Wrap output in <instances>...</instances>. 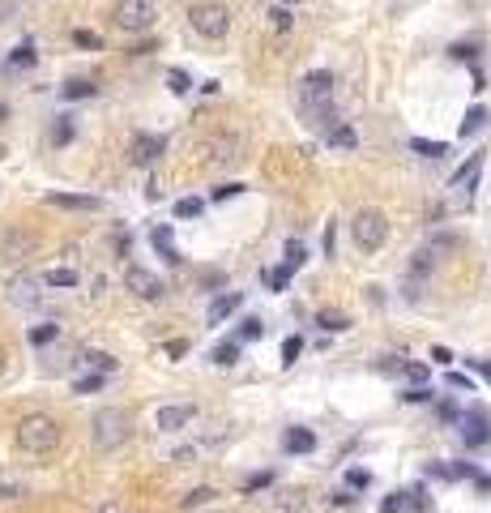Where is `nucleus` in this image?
<instances>
[{"label": "nucleus", "mask_w": 491, "mask_h": 513, "mask_svg": "<svg viewBox=\"0 0 491 513\" xmlns=\"http://www.w3.org/2000/svg\"><path fill=\"white\" fill-rule=\"evenodd\" d=\"M282 5H291V0H282Z\"/></svg>", "instance_id": "obj_51"}, {"label": "nucleus", "mask_w": 491, "mask_h": 513, "mask_svg": "<svg viewBox=\"0 0 491 513\" xmlns=\"http://www.w3.org/2000/svg\"><path fill=\"white\" fill-rule=\"evenodd\" d=\"M316 325H320V330H334V334L351 330V321H346L342 313H320V317H316Z\"/></svg>", "instance_id": "obj_29"}, {"label": "nucleus", "mask_w": 491, "mask_h": 513, "mask_svg": "<svg viewBox=\"0 0 491 513\" xmlns=\"http://www.w3.org/2000/svg\"><path fill=\"white\" fill-rule=\"evenodd\" d=\"M9 65H18V69H30V65H34V47H30V43H22V47L13 51V56H9Z\"/></svg>", "instance_id": "obj_34"}, {"label": "nucleus", "mask_w": 491, "mask_h": 513, "mask_svg": "<svg viewBox=\"0 0 491 513\" xmlns=\"http://www.w3.org/2000/svg\"><path fill=\"white\" fill-rule=\"evenodd\" d=\"M214 364H218V368L240 364V342H218V346H214Z\"/></svg>", "instance_id": "obj_19"}, {"label": "nucleus", "mask_w": 491, "mask_h": 513, "mask_svg": "<svg viewBox=\"0 0 491 513\" xmlns=\"http://www.w3.org/2000/svg\"><path fill=\"white\" fill-rule=\"evenodd\" d=\"M483 124H487V108H470V112H466V120H461V137L483 133Z\"/></svg>", "instance_id": "obj_21"}, {"label": "nucleus", "mask_w": 491, "mask_h": 513, "mask_svg": "<svg viewBox=\"0 0 491 513\" xmlns=\"http://www.w3.org/2000/svg\"><path fill=\"white\" fill-rule=\"evenodd\" d=\"M244 184H223V188H214V201H227V197H240Z\"/></svg>", "instance_id": "obj_43"}, {"label": "nucleus", "mask_w": 491, "mask_h": 513, "mask_svg": "<svg viewBox=\"0 0 491 513\" xmlns=\"http://www.w3.org/2000/svg\"><path fill=\"white\" fill-rule=\"evenodd\" d=\"M431 359H436V364H453V355H449V346H431Z\"/></svg>", "instance_id": "obj_48"}, {"label": "nucleus", "mask_w": 491, "mask_h": 513, "mask_svg": "<svg viewBox=\"0 0 491 513\" xmlns=\"http://www.w3.org/2000/svg\"><path fill=\"white\" fill-rule=\"evenodd\" d=\"M81 359H86V364H90V368H98V377H103V372H116V359H112V355H107V351H86Z\"/></svg>", "instance_id": "obj_23"}, {"label": "nucleus", "mask_w": 491, "mask_h": 513, "mask_svg": "<svg viewBox=\"0 0 491 513\" xmlns=\"http://www.w3.org/2000/svg\"><path fill=\"white\" fill-rule=\"evenodd\" d=\"M124 287L133 291V295H141V299H162V278L158 274H150V270H141V266H129L124 270Z\"/></svg>", "instance_id": "obj_10"}, {"label": "nucleus", "mask_w": 491, "mask_h": 513, "mask_svg": "<svg viewBox=\"0 0 491 513\" xmlns=\"http://www.w3.org/2000/svg\"><path fill=\"white\" fill-rule=\"evenodd\" d=\"M162 150H167V141H162V137H154V133H137V137H133V163H137V167H150Z\"/></svg>", "instance_id": "obj_12"}, {"label": "nucleus", "mask_w": 491, "mask_h": 513, "mask_svg": "<svg viewBox=\"0 0 491 513\" xmlns=\"http://www.w3.org/2000/svg\"><path fill=\"white\" fill-rule=\"evenodd\" d=\"M47 201L51 205H60V210H103V201L98 197H90V193H47Z\"/></svg>", "instance_id": "obj_13"}, {"label": "nucleus", "mask_w": 491, "mask_h": 513, "mask_svg": "<svg viewBox=\"0 0 491 513\" xmlns=\"http://www.w3.org/2000/svg\"><path fill=\"white\" fill-rule=\"evenodd\" d=\"M351 235H355V244H359L363 252H376L380 244L389 240V219H385V210L363 205V210L355 214V223H351Z\"/></svg>", "instance_id": "obj_4"}, {"label": "nucleus", "mask_w": 491, "mask_h": 513, "mask_svg": "<svg viewBox=\"0 0 491 513\" xmlns=\"http://www.w3.org/2000/svg\"><path fill=\"white\" fill-rule=\"evenodd\" d=\"M192 415H197V410H192L188 402H167V406L154 410V428H158V432H184V428L192 424Z\"/></svg>", "instance_id": "obj_9"}, {"label": "nucleus", "mask_w": 491, "mask_h": 513, "mask_svg": "<svg viewBox=\"0 0 491 513\" xmlns=\"http://www.w3.org/2000/svg\"><path fill=\"white\" fill-rule=\"evenodd\" d=\"M445 381H449L453 389H466V394H474V385H470V377H461V372H449Z\"/></svg>", "instance_id": "obj_45"}, {"label": "nucleus", "mask_w": 491, "mask_h": 513, "mask_svg": "<svg viewBox=\"0 0 491 513\" xmlns=\"http://www.w3.org/2000/svg\"><path fill=\"white\" fill-rule=\"evenodd\" d=\"M43 287H77V270H47Z\"/></svg>", "instance_id": "obj_25"}, {"label": "nucleus", "mask_w": 491, "mask_h": 513, "mask_svg": "<svg viewBox=\"0 0 491 513\" xmlns=\"http://www.w3.org/2000/svg\"><path fill=\"white\" fill-rule=\"evenodd\" d=\"M436 415H440V424H457V406L453 402H440V406H436Z\"/></svg>", "instance_id": "obj_42"}, {"label": "nucleus", "mask_w": 491, "mask_h": 513, "mask_svg": "<svg viewBox=\"0 0 491 513\" xmlns=\"http://www.w3.org/2000/svg\"><path fill=\"white\" fill-rule=\"evenodd\" d=\"M402 398H406V402H431V389H427V385H410Z\"/></svg>", "instance_id": "obj_41"}, {"label": "nucleus", "mask_w": 491, "mask_h": 513, "mask_svg": "<svg viewBox=\"0 0 491 513\" xmlns=\"http://www.w3.org/2000/svg\"><path fill=\"white\" fill-rule=\"evenodd\" d=\"M73 43H77V47H103V39H98L94 30H73Z\"/></svg>", "instance_id": "obj_39"}, {"label": "nucleus", "mask_w": 491, "mask_h": 513, "mask_svg": "<svg viewBox=\"0 0 491 513\" xmlns=\"http://www.w3.org/2000/svg\"><path fill=\"white\" fill-rule=\"evenodd\" d=\"M265 334V321L261 317H244L240 321V342H252V338H261Z\"/></svg>", "instance_id": "obj_27"}, {"label": "nucleus", "mask_w": 491, "mask_h": 513, "mask_svg": "<svg viewBox=\"0 0 491 513\" xmlns=\"http://www.w3.org/2000/svg\"><path fill=\"white\" fill-rule=\"evenodd\" d=\"M188 26L201 34V39H223L231 30V9L218 5V0H205V5H192L188 9Z\"/></svg>", "instance_id": "obj_5"}, {"label": "nucleus", "mask_w": 491, "mask_h": 513, "mask_svg": "<svg viewBox=\"0 0 491 513\" xmlns=\"http://www.w3.org/2000/svg\"><path fill=\"white\" fill-rule=\"evenodd\" d=\"M90 94H94L90 82H69V86H65V98H90Z\"/></svg>", "instance_id": "obj_38"}, {"label": "nucleus", "mask_w": 491, "mask_h": 513, "mask_svg": "<svg viewBox=\"0 0 491 513\" xmlns=\"http://www.w3.org/2000/svg\"><path fill=\"white\" fill-rule=\"evenodd\" d=\"M282 445H287V453H312V449H316V436H312L308 428H291V432L282 436Z\"/></svg>", "instance_id": "obj_16"}, {"label": "nucleus", "mask_w": 491, "mask_h": 513, "mask_svg": "<svg viewBox=\"0 0 491 513\" xmlns=\"http://www.w3.org/2000/svg\"><path fill=\"white\" fill-rule=\"evenodd\" d=\"M303 261H308V252H303V244H299V240H291V244H287V261H282V270H291V274H295V270H299Z\"/></svg>", "instance_id": "obj_26"}, {"label": "nucleus", "mask_w": 491, "mask_h": 513, "mask_svg": "<svg viewBox=\"0 0 491 513\" xmlns=\"http://www.w3.org/2000/svg\"><path fill=\"white\" fill-rule=\"evenodd\" d=\"M214 496H218L214 488H192V492H184V500H180V509H188V513H192V509H201V505H209Z\"/></svg>", "instance_id": "obj_22"}, {"label": "nucleus", "mask_w": 491, "mask_h": 513, "mask_svg": "<svg viewBox=\"0 0 491 513\" xmlns=\"http://www.w3.org/2000/svg\"><path fill=\"white\" fill-rule=\"evenodd\" d=\"M265 483H274V475H269V471H261V475H252V479H248V492H256V488H265Z\"/></svg>", "instance_id": "obj_47"}, {"label": "nucleus", "mask_w": 491, "mask_h": 513, "mask_svg": "<svg viewBox=\"0 0 491 513\" xmlns=\"http://www.w3.org/2000/svg\"><path fill=\"white\" fill-rule=\"evenodd\" d=\"M56 334H60V325H56V321H43V325H34V330H30V342H34V346H47V342H56Z\"/></svg>", "instance_id": "obj_24"}, {"label": "nucleus", "mask_w": 491, "mask_h": 513, "mask_svg": "<svg viewBox=\"0 0 491 513\" xmlns=\"http://www.w3.org/2000/svg\"><path fill=\"white\" fill-rule=\"evenodd\" d=\"M51 141H56V145H69V141H73V120H69V116L56 120V129H51Z\"/></svg>", "instance_id": "obj_32"}, {"label": "nucleus", "mask_w": 491, "mask_h": 513, "mask_svg": "<svg viewBox=\"0 0 491 513\" xmlns=\"http://www.w3.org/2000/svg\"><path fill=\"white\" fill-rule=\"evenodd\" d=\"M150 240H154V248H158L162 256H167L171 266L180 261V252H176V240H171V227H154V235H150Z\"/></svg>", "instance_id": "obj_18"}, {"label": "nucleus", "mask_w": 491, "mask_h": 513, "mask_svg": "<svg viewBox=\"0 0 491 513\" xmlns=\"http://www.w3.org/2000/svg\"><path fill=\"white\" fill-rule=\"evenodd\" d=\"M287 283H291V270H274V274H269V287H274V291H287Z\"/></svg>", "instance_id": "obj_44"}, {"label": "nucleus", "mask_w": 491, "mask_h": 513, "mask_svg": "<svg viewBox=\"0 0 491 513\" xmlns=\"http://www.w3.org/2000/svg\"><path fill=\"white\" fill-rule=\"evenodd\" d=\"M90 441H94L98 453L120 449V445L129 441V415H124L120 406H103V410H94V420H90Z\"/></svg>", "instance_id": "obj_3"}, {"label": "nucleus", "mask_w": 491, "mask_h": 513, "mask_svg": "<svg viewBox=\"0 0 491 513\" xmlns=\"http://www.w3.org/2000/svg\"><path fill=\"white\" fill-rule=\"evenodd\" d=\"M457 240L453 235H440V240H431V244H423L414 256H410V270H406V287H402V295L406 299H419L423 295V283H427V274L436 270V266H440V256L453 248Z\"/></svg>", "instance_id": "obj_2"}, {"label": "nucleus", "mask_w": 491, "mask_h": 513, "mask_svg": "<svg viewBox=\"0 0 491 513\" xmlns=\"http://www.w3.org/2000/svg\"><path fill=\"white\" fill-rule=\"evenodd\" d=\"M240 304H244V291H227V295H218V299L209 304V325H223Z\"/></svg>", "instance_id": "obj_14"}, {"label": "nucleus", "mask_w": 491, "mask_h": 513, "mask_svg": "<svg viewBox=\"0 0 491 513\" xmlns=\"http://www.w3.org/2000/svg\"><path fill=\"white\" fill-rule=\"evenodd\" d=\"M18 449L22 453H34V457L56 453L60 449V424L51 420V415H26L18 424Z\"/></svg>", "instance_id": "obj_1"}, {"label": "nucleus", "mask_w": 491, "mask_h": 513, "mask_svg": "<svg viewBox=\"0 0 491 513\" xmlns=\"http://www.w3.org/2000/svg\"><path fill=\"white\" fill-rule=\"evenodd\" d=\"M205 210V201H197V197H184V201H176V219H197Z\"/></svg>", "instance_id": "obj_30"}, {"label": "nucleus", "mask_w": 491, "mask_h": 513, "mask_svg": "<svg viewBox=\"0 0 491 513\" xmlns=\"http://www.w3.org/2000/svg\"><path fill=\"white\" fill-rule=\"evenodd\" d=\"M269 22H274V30H291V26H295V18H291L287 5H274V9H269Z\"/></svg>", "instance_id": "obj_31"}, {"label": "nucleus", "mask_w": 491, "mask_h": 513, "mask_svg": "<svg viewBox=\"0 0 491 513\" xmlns=\"http://www.w3.org/2000/svg\"><path fill=\"white\" fill-rule=\"evenodd\" d=\"M461 441L466 449H483L491 445V415H487V406H466V415H461Z\"/></svg>", "instance_id": "obj_8"}, {"label": "nucleus", "mask_w": 491, "mask_h": 513, "mask_svg": "<svg viewBox=\"0 0 491 513\" xmlns=\"http://www.w3.org/2000/svg\"><path fill=\"white\" fill-rule=\"evenodd\" d=\"M0 120H5V108H0Z\"/></svg>", "instance_id": "obj_50"}, {"label": "nucleus", "mask_w": 491, "mask_h": 513, "mask_svg": "<svg viewBox=\"0 0 491 513\" xmlns=\"http://www.w3.org/2000/svg\"><path fill=\"white\" fill-rule=\"evenodd\" d=\"M5 364H9V355H5V346H0V377H5Z\"/></svg>", "instance_id": "obj_49"}, {"label": "nucleus", "mask_w": 491, "mask_h": 513, "mask_svg": "<svg viewBox=\"0 0 491 513\" xmlns=\"http://www.w3.org/2000/svg\"><path fill=\"white\" fill-rule=\"evenodd\" d=\"M299 351H303V342H299V338L291 334V338L282 342V364H287V368H291V364H295V359H299Z\"/></svg>", "instance_id": "obj_35"}, {"label": "nucleus", "mask_w": 491, "mask_h": 513, "mask_svg": "<svg viewBox=\"0 0 491 513\" xmlns=\"http://www.w3.org/2000/svg\"><path fill=\"white\" fill-rule=\"evenodd\" d=\"M466 368H474V372H483L491 381V359H466Z\"/></svg>", "instance_id": "obj_46"}, {"label": "nucleus", "mask_w": 491, "mask_h": 513, "mask_svg": "<svg viewBox=\"0 0 491 513\" xmlns=\"http://www.w3.org/2000/svg\"><path fill=\"white\" fill-rule=\"evenodd\" d=\"M329 98H334V73H329V69H316V73L303 77V86H299V108H303V112L329 108Z\"/></svg>", "instance_id": "obj_6"}, {"label": "nucleus", "mask_w": 491, "mask_h": 513, "mask_svg": "<svg viewBox=\"0 0 491 513\" xmlns=\"http://www.w3.org/2000/svg\"><path fill=\"white\" fill-rule=\"evenodd\" d=\"M346 488H351V492H367V488H372V475H367L363 467H351V471H346Z\"/></svg>", "instance_id": "obj_28"}, {"label": "nucleus", "mask_w": 491, "mask_h": 513, "mask_svg": "<svg viewBox=\"0 0 491 513\" xmlns=\"http://www.w3.org/2000/svg\"><path fill=\"white\" fill-rule=\"evenodd\" d=\"M9 299H13V304H22V308H30V304H39V291H34V278H13V287H9Z\"/></svg>", "instance_id": "obj_17"}, {"label": "nucleus", "mask_w": 491, "mask_h": 513, "mask_svg": "<svg viewBox=\"0 0 491 513\" xmlns=\"http://www.w3.org/2000/svg\"><path fill=\"white\" fill-rule=\"evenodd\" d=\"M402 372H406V377H410L414 385H423V381L431 377V368H423V364H402Z\"/></svg>", "instance_id": "obj_40"}, {"label": "nucleus", "mask_w": 491, "mask_h": 513, "mask_svg": "<svg viewBox=\"0 0 491 513\" xmlns=\"http://www.w3.org/2000/svg\"><path fill=\"white\" fill-rule=\"evenodd\" d=\"M94 389H103V377H98V372H90V377H81V381H73V394H94Z\"/></svg>", "instance_id": "obj_37"}, {"label": "nucleus", "mask_w": 491, "mask_h": 513, "mask_svg": "<svg viewBox=\"0 0 491 513\" xmlns=\"http://www.w3.org/2000/svg\"><path fill=\"white\" fill-rule=\"evenodd\" d=\"M167 82H171V90H176V94H188V90H192V82H188V73H184V69H171V73H167Z\"/></svg>", "instance_id": "obj_36"}, {"label": "nucleus", "mask_w": 491, "mask_h": 513, "mask_svg": "<svg viewBox=\"0 0 491 513\" xmlns=\"http://www.w3.org/2000/svg\"><path fill=\"white\" fill-rule=\"evenodd\" d=\"M483 163H487V150L470 154V159H466V167H457V171H453V188H461L466 197H474V184H478V171H483Z\"/></svg>", "instance_id": "obj_11"}, {"label": "nucleus", "mask_w": 491, "mask_h": 513, "mask_svg": "<svg viewBox=\"0 0 491 513\" xmlns=\"http://www.w3.org/2000/svg\"><path fill=\"white\" fill-rule=\"evenodd\" d=\"M154 5L150 0H120L116 5V26L120 30H129V34H141V30H150L154 26Z\"/></svg>", "instance_id": "obj_7"}, {"label": "nucleus", "mask_w": 491, "mask_h": 513, "mask_svg": "<svg viewBox=\"0 0 491 513\" xmlns=\"http://www.w3.org/2000/svg\"><path fill=\"white\" fill-rule=\"evenodd\" d=\"M410 150H419L423 159H445V154H449V145H445V141H427V137H414V141H410Z\"/></svg>", "instance_id": "obj_20"}, {"label": "nucleus", "mask_w": 491, "mask_h": 513, "mask_svg": "<svg viewBox=\"0 0 491 513\" xmlns=\"http://www.w3.org/2000/svg\"><path fill=\"white\" fill-rule=\"evenodd\" d=\"M325 145H329V150H355L359 145V133L346 120H338L334 129H325Z\"/></svg>", "instance_id": "obj_15"}, {"label": "nucleus", "mask_w": 491, "mask_h": 513, "mask_svg": "<svg viewBox=\"0 0 491 513\" xmlns=\"http://www.w3.org/2000/svg\"><path fill=\"white\" fill-rule=\"evenodd\" d=\"M406 509H410V496L406 492H393L385 505H380V513H406Z\"/></svg>", "instance_id": "obj_33"}]
</instances>
